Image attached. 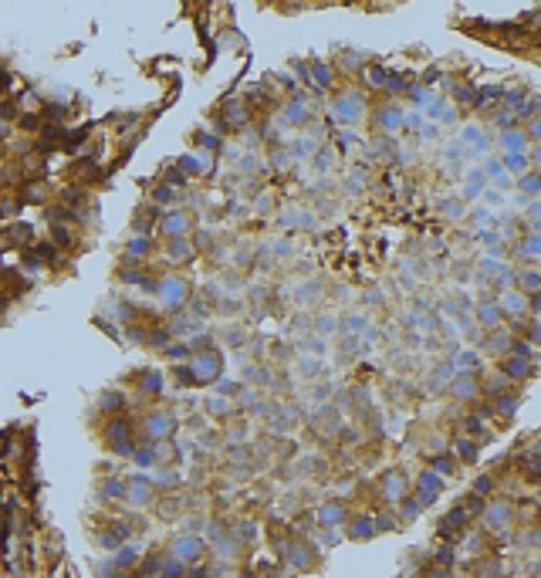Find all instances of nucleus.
<instances>
[{"label":"nucleus","instance_id":"8","mask_svg":"<svg viewBox=\"0 0 541 578\" xmlns=\"http://www.w3.org/2000/svg\"><path fill=\"white\" fill-rule=\"evenodd\" d=\"M170 426H173L170 416H156V419H149V433H153V436H159V433H170Z\"/></svg>","mask_w":541,"mask_h":578},{"label":"nucleus","instance_id":"12","mask_svg":"<svg viewBox=\"0 0 541 578\" xmlns=\"http://www.w3.org/2000/svg\"><path fill=\"white\" fill-rule=\"evenodd\" d=\"M352 534H356V537H369L372 534V524L369 521H356V524H352Z\"/></svg>","mask_w":541,"mask_h":578},{"label":"nucleus","instance_id":"34","mask_svg":"<svg viewBox=\"0 0 541 578\" xmlns=\"http://www.w3.org/2000/svg\"><path fill=\"white\" fill-rule=\"evenodd\" d=\"M534 311L541 315V294H534Z\"/></svg>","mask_w":541,"mask_h":578},{"label":"nucleus","instance_id":"23","mask_svg":"<svg viewBox=\"0 0 541 578\" xmlns=\"http://www.w3.org/2000/svg\"><path fill=\"white\" fill-rule=\"evenodd\" d=\"M183 223H186V217H170V220H166V230H173V234H176Z\"/></svg>","mask_w":541,"mask_h":578},{"label":"nucleus","instance_id":"24","mask_svg":"<svg viewBox=\"0 0 541 578\" xmlns=\"http://www.w3.org/2000/svg\"><path fill=\"white\" fill-rule=\"evenodd\" d=\"M433 467H436V470H440V473H450V467H453V464H450V460H446V456H440V460H436Z\"/></svg>","mask_w":541,"mask_h":578},{"label":"nucleus","instance_id":"25","mask_svg":"<svg viewBox=\"0 0 541 578\" xmlns=\"http://www.w3.org/2000/svg\"><path fill=\"white\" fill-rule=\"evenodd\" d=\"M504 142H508L511 149H521V142H525V139H521V136H504Z\"/></svg>","mask_w":541,"mask_h":578},{"label":"nucleus","instance_id":"6","mask_svg":"<svg viewBox=\"0 0 541 578\" xmlns=\"http://www.w3.org/2000/svg\"><path fill=\"white\" fill-rule=\"evenodd\" d=\"M504 372H508V375H514V379H525V375L531 372V369H528V362H525V358H508Z\"/></svg>","mask_w":541,"mask_h":578},{"label":"nucleus","instance_id":"19","mask_svg":"<svg viewBox=\"0 0 541 578\" xmlns=\"http://www.w3.org/2000/svg\"><path fill=\"white\" fill-rule=\"evenodd\" d=\"M504 304H508V311H521V308H525V301H521L517 294H508V298H504Z\"/></svg>","mask_w":541,"mask_h":578},{"label":"nucleus","instance_id":"31","mask_svg":"<svg viewBox=\"0 0 541 578\" xmlns=\"http://www.w3.org/2000/svg\"><path fill=\"white\" fill-rule=\"evenodd\" d=\"M457 98H460V102H467V98H470V88H467V85H463V88H457Z\"/></svg>","mask_w":541,"mask_h":578},{"label":"nucleus","instance_id":"4","mask_svg":"<svg viewBox=\"0 0 541 578\" xmlns=\"http://www.w3.org/2000/svg\"><path fill=\"white\" fill-rule=\"evenodd\" d=\"M125 494H129L132 504H149V494H153V490H149V484L139 480V484H129V487H125Z\"/></svg>","mask_w":541,"mask_h":578},{"label":"nucleus","instance_id":"7","mask_svg":"<svg viewBox=\"0 0 541 578\" xmlns=\"http://www.w3.org/2000/svg\"><path fill=\"white\" fill-rule=\"evenodd\" d=\"M521 467L528 470V477H538V473H541V456H538V453H528V456H521Z\"/></svg>","mask_w":541,"mask_h":578},{"label":"nucleus","instance_id":"36","mask_svg":"<svg viewBox=\"0 0 541 578\" xmlns=\"http://www.w3.org/2000/svg\"><path fill=\"white\" fill-rule=\"evenodd\" d=\"M538 163H541V149H538Z\"/></svg>","mask_w":541,"mask_h":578},{"label":"nucleus","instance_id":"15","mask_svg":"<svg viewBox=\"0 0 541 578\" xmlns=\"http://www.w3.org/2000/svg\"><path fill=\"white\" fill-rule=\"evenodd\" d=\"M514 409H517V399H511V396H504V399L497 402V413H504V416L514 413Z\"/></svg>","mask_w":541,"mask_h":578},{"label":"nucleus","instance_id":"3","mask_svg":"<svg viewBox=\"0 0 541 578\" xmlns=\"http://www.w3.org/2000/svg\"><path fill=\"white\" fill-rule=\"evenodd\" d=\"M436 490H440V480H436L433 473H423L420 477V504H430Z\"/></svg>","mask_w":541,"mask_h":578},{"label":"nucleus","instance_id":"27","mask_svg":"<svg viewBox=\"0 0 541 578\" xmlns=\"http://www.w3.org/2000/svg\"><path fill=\"white\" fill-rule=\"evenodd\" d=\"M156 200H162V203H170V189L162 186V189H156Z\"/></svg>","mask_w":541,"mask_h":578},{"label":"nucleus","instance_id":"37","mask_svg":"<svg viewBox=\"0 0 541 578\" xmlns=\"http://www.w3.org/2000/svg\"><path fill=\"white\" fill-rule=\"evenodd\" d=\"M112 578H125V575H112Z\"/></svg>","mask_w":541,"mask_h":578},{"label":"nucleus","instance_id":"9","mask_svg":"<svg viewBox=\"0 0 541 578\" xmlns=\"http://www.w3.org/2000/svg\"><path fill=\"white\" fill-rule=\"evenodd\" d=\"M125 433H129V426L122 423V419H115V423H108V436H112V440L125 443Z\"/></svg>","mask_w":541,"mask_h":578},{"label":"nucleus","instance_id":"22","mask_svg":"<svg viewBox=\"0 0 541 578\" xmlns=\"http://www.w3.org/2000/svg\"><path fill=\"white\" fill-rule=\"evenodd\" d=\"M115 406H119V396H115V392L102 396V409H115Z\"/></svg>","mask_w":541,"mask_h":578},{"label":"nucleus","instance_id":"32","mask_svg":"<svg viewBox=\"0 0 541 578\" xmlns=\"http://www.w3.org/2000/svg\"><path fill=\"white\" fill-rule=\"evenodd\" d=\"M430 578H446V568H433V571H430Z\"/></svg>","mask_w":541,"mask_h":578},{"label":"nucleus","instance_id":"29","mask_svg":"<svg viewBox=\"0 0 541 578\" xmlns=\"http://www.w3.org/2000/svg\"><path fill=\"white\" fill-rule=\"evenodd\" d=\"M119 490H122L119 484H105V487H102V494H119Z\"/></svg>","mask_w":541,"mask_h":578},{"label":"nucleus","instance_id":"11","mask_svg":"<svg viewBox=\"0 0 541 578\" xmlns=\"http://www.w3.org/2000/svg\"><path fill=\"white\" fill-rule=\"evenodd\" d=\"M491 521H494V528H501L508 521V507H491Z\"/></svg>","mask_w":541,"mask_h":578},{"label":"nucleus","instance_id":"16","mask_svg":"<svg viewBox=\"0 0 541 578\" xmlns=\"http://www.w3.org/2000/svg\"><path fill=\"white\" fill-rule=\"evenodd\" d=\"M308 548H291V562H294V565H308V562H311V558H308Z\"/></svg>","mask_w":541,"mask_h":578},{"label":"nucleus","instance_id":"1","mask_svg":"<svg viewBox=\"0 0 541 578\" xmlns=\"http://www.w3.org/2000/svg\"><path fill=\"white\" fill-rule=\"evenodd\" d=\"M173 551H176L179 562H196V558H200V541H196V537H176V541H173Z\"/></svg>","mask_w":541,"mask_h":578},{"label":"nucleus","instance_id":"35","mask_svg":"<svg viewBox=\"0 0 541 578\" xmlns=\"http://www.w3.org/2000/svg\"><path fill=\"white\" fill-rule=\"evenodd\" d=\"M531 132H534V136H541V122H534V125H531Z\"/></svg>","mask_w":541,"mask_h":578},{"label":"nucleus","instance_id":"14","mask_svg":"<svg viewBox=\"0 0 541 578\" xmlns=\"http://www.w3.org/2000/svg\"><path fill=\"white\" fill-rule=\"evenodd\" d=\"M463 511H467V514H480V511H484V500H480L477 494H470V500H467V507H463Z\"/></svg>","mask_w":541,"mask_h":578},{"label":"nucleus","instance_id":"26","mask_svg":"<svg viewBox=\"0 0 541 578\" xmlns=\"http://www.w3.org/2000/svg\"><path fill=\"white\" fill-rule=\"evenodd\" d=\"M480 318H484V321H494V318H497V311H494L491 304H484V311H480Z\"/></svg>","mask_w":541,"mask_h":578},{"label":"nucleus","instance_id":"13","mask_svg":"<svg viewBox=\"0 0 541 578\" xmlns=\"http://www.w3.org/2000/svg\"><path fill=\"white\" fill-rule=\"evenodd\" d=\"M142 386H145V389H149V392H156V389H159V386H162V379H159V375H156V372H149V375H142Z\"/></svg>","mask_w":541,"mask_h":578},{"label":"nucleus","instance_id":"10","mask_svg":"<svg viewBox=\"0 0 541 578\" xmlns=\"http://www.w3.org/2000/svg\"><path fill=\"white\" fill-rule=\"evenodd\" d=\"M136 558H139V551H132V548H122V554L115 558V565H122V568H125V565H132Z\"/></svg>","mask_w":541,"mask_h":578},{"label":"nucleus","instance_id":"28","mask_svg":"<svg viewBox=\"0 0 541 578\" xmlns=\"http://www.w3.org/2000/svg\"><path fill=\"white\" fill-rule=\"evenodd\" d=\"M480 490H491V480H487V477H480V480H477V494H480Z\"/></svg>","mask_w":541,"mask_h":578},{"label":"nucleus","instance_id":"2","mask_svg":"<svg viewBox=\"0 0 541 578\" xmlns=\"http://www.w3.org/2000/svg\"><path fill=\"white\" fill-rule=\"evenodd\" d=\"M467 517H470V514L463 511V507H457V511H450V514H446V517H443V521H440V534H443V537H450V534H457V531H463V524H467Z\"/></svg>","mask_w":541,"mask_h":578},{"label":"nucleus","instance_id":"33","mask_svg":"<svg viewBox=\"0 0 541 578\" xmlns=\"http://www.w3.org/2000/svg\"><path fill=\"white\" fill-rule=\"evenodd\" d=\"M531 338H534V342H541V325H534V328H531Z\"/></svg>","mask_w":541,"mask_h":578},{"label":"nucleus","instance_id":"20","mask_svg":"<svg viewBox=\"0 0 541 578\" xmlns=\"http://www.w3.org/2000/svg\"><path fill=\"white\" fill-rule=\"evenodd\" d=\"M457 450H460V456H463V460H474V456H477V450L470 447L467 440H460V447H457Z\"/></svg>","mask_w":541,"mask_h":578},{"label":"nucleus","instance_id":"21","mask_svg":"<svg viewBox=\"0 0 541 578\" xmlns=\"http://www.w3.org/2000/svg\"><path fill=\"white\" fill-rule=\"evenodd\" d=\"M386 494H389V500L399 494V477H389V480H386Z\"/></svg>","mask_w":541,"mask_h":578},{"label":"nucleus","instance_id":"5","mask_svg":"<svg viewBox=\"0 0 541 578\" xmlns=\"http://www.w3.org/2000/svg\"><path fill=\"white\" fill-rule=\"evenodd\" d=\"M453 392H457L460 399H470V396H477V382H474V375H463V379H457V382H453Z\"/></svg>","mask_w":541,"mask_h":578},{"label":"nucleus","instance_id":"30","mask_svg":"<svg viewBox=\"0 0 541 578\" xmlns=\"http://www.w3.org/2000/svg\"><path fill=\"white\" fill-rule=\"evenodd\" d=\"M525 284H528V287H538V284H541L538 274H528V277H525Z\"/></svg>","mask_w":541,"mask_h":578},{"label":"nucleus","instance_id":"17","mask_svg":"<svg viewBox=\"0 0 541 578\" xmlns=\"http://www.w3.org/2000/svg\"><path fill=\"white\" fill-rule=\"evenodd\" d=\"M497 571H501V568H497V562H491V565H480V568H477V575H480V578H491V575H497Z\"/></svg>","mask_w":541,"mask_h":578},{"label":"nucleus","instance_id":"18","mask_svg":"<svg viewBox=\"0 0 541 578\" xmlns=\"http://www.w3.org/2000/svg\"><path fill=\"white\" fill-rule=\"evenodd\" d=\"M322 521H342V507H325Z\"/></svg>","mask_w":541,"mask_h":578}]
</instances>
